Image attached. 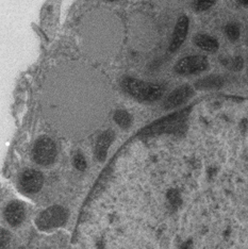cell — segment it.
Returning a JSON list of instances; mask_svg holds the SVG:
<instances>
[{
	"instance_id": "obj_1",
	"label": "cell",
	"mask_w": 248,
	"mask_h": 249,
	"mask_svg": "<svg viewBox=\"0 0 248 249\" xmlns=\"http://www.w3.org/2000/svg\"><path fill=\"white\" fill-rule=\"evenodd\" d=\"M123 89L132 97L142 101H156L165 92L162 84L145 82L134 78H126L122 82Z\"/></svg>"
},
{
	"instance_id": "obj_2",
	"label": "cell",
	"mask_w": 248,
	"mask_h": 249,
	"mask_svg": "<svg viewBox=\"0 0 248 249\" xmlns=\"http://www.w3.org/2000/svg\"><path fill=\"white\" fill-rule=\"evenodd\" d=\"M67 212L64 208L55 206L50 207L38 215L36 218V226L41 230H48L57 228L66 222Z\"/></svg>"
},
{
	"instance_id": "obj_3",
	"label": "cell",
	"mask_w": 248,
	"mask_h": 249,
	"mask_svg": "<svg viewBox=\"0 0 248 249\" xmlns=\"http://www.w3.org/2000/svg\"><path fill=\"white\" fill-rule=\"evenodd\" d=\"M32 156L33 159L39 165L52 164L55 159V156H57L55 144L49 138H39L33 147Z\"/></svg>"
},
{
	"instance_id": "obj_4",
	"label": "cell",
	"mask_w": 248,
	"mask_h": 249,
	"mask_svg": "<svg viewBox=\"0 0 248 249\" xmlns=\"http://www.w3.org/2000/svg\"><path fill=\"white\" fill-rule=\"evenodd\" d=\"M209 62L204 55H190L179 60L175 65V71L180 75H194L205 71Z\"/></svg>"
},
{
	"instance_id": "obj_5",
	"label": "cell",
	"mask_w": 248,
	"mask_h": 249,
	"mask_svg": "<svg viewBox=\"0 0 248 249\" xmlns=\"http://www.w3.org/2000/svg\"><path fill=\"white\" fill-rule=\"evenodd\" d=\"M43 182V175L35 169H27L24 173H21L19 177L20 189L29 194L36 193L37 191L41 190Z\"/></svg>"
},
{
	"instance_id": "obj_6",
	"label": "cell",
	"mask_w": 248,
	"mask_h": 249,
	"mask_svg": "<svg viewBox=\"0 0 248 249\" xmlns=\"http://www.w3.org/2000/svg\"><path fill=\"white\" fill-rule=\"evenodd\" d=\"M189 25L190 21L189 18L185 15L180 16L177 20V24L175 26L174 33L172 36V41L170 44V48L168 50L174 53L176 52L177 49L181 47V45L185 41V37H187L188 31H189Z\"/></svg>"
},
{
	"instance_id": "obj_7",
	"label": "cell",
	"mask_w": 248,
	"mask_h": 249,
	"mask_svg": "<svg viewBox=\"0 0 248 249\" xmlns=\"http://www.w3.org/2000/svg\"><path fill=\"white\" fill-rule=\"evenodd\" d=\"M193 93L194 90L190 86H182L176 89L166 98L165 107L166 109H173V107H176L180 105L184 104L185 101H188L192 97Z\"/></svg>"
},
{
	"instance_id": "obj_8",
	"label": "cell",
	"mask_w": 248,
	"mask_h": 249,
	"mask_svg": "<svg viewBox=\"0 0 248 249\" xmlns=\"http://www.w3.org/2000/svg\"><path fill=\"white\" fill-rule=\"evenodd\" d=\"M4 217L11 226L15 227V226L21 224L22 220H24L25 209L21 203L18 201L10 202L4 210Z\"/></svg>"
},
{
	"instance_id": "obj_9",
	"label": "cell",
	"mask_w": 248,
	"mask_h": 249,
	"mask_svg": "<svg viewBox=\"0 0 248 249\" xmlns=\"http://www.w3.org/2000/svg\"><path fill=\"white\" fill-rule=\"evenodd\" d=\"M193 41L197 47L207 53H215L219 47L217 39L207 35H197Z\"/></svg>"
},
{
	"instance_id": "obj_10",
	"label": "cell",
	"mask_w": 248,
	"mask_h": 249,
	"mask_svg": "<svg viewBox=\"0 0 248 249\" xmlns=\"http://www.w3.org/2000/svg\"><path fill=\"white\" fill-rule=\"evenodd\" d=\"M113 132L106 131L104 134L100 135V138L97 141V145H96V158L99 161H105L106 157V152H108L109 146L113 141Z\"/></svg>"
},
{
	"instance_id": "obj_11",
	"label": "cell",
	"mask_w": 248,
	"mask_h": 249,
	"mask_svg": "<svg viewBox=\"0 0 248 249\" xmlns=\"http://www.w3.org/2000/svg\"><path fill=\"white\" fill-rule=\"evenodd\" d=\"M223 84V80L222 78H219L217 76H210L201 79L198 82L196 83V87L201 89H218L221 88Z\"/></svg>"
},
{
	"instance_id": "obj_12",
	"label": "cell",
	"mask_w": 248,
	"mask_h": 249,
	"mask_svg": "<svg viewBox=\"0 0 248 249\" xmlns=\"http://www.w3.org/2000/svg\"><path fill=\"white\" fill-rule=\"evenodd\" d=\"M114 120L122 128H128L131 124V117L126 111H117L114 115Z\"/></svg>"
},
{
	"instance_id": "obj_13",
	"label": "cell",
	"mask_w": 248,
	"mask_h": 249,
	"mask_svg": "<svg viewBox=\"0 0 248 249\" xmlns=\"http://www.w3.org/2000/svg\"><path fill=\"white\" fill-rule=\"evenodd\" d=\"M216 0H193V7L197 12H204V11L212 8Z\"/></svg>"
},
{
	"instance_id": "obj_14",
	"label": "cell",
	"mask_w": 248,
	"mask_h": 249,
	"mask_svg": "<svg viewBox=\"0 0 248 249\" xmlns=\"http://www.w3.org/2000/svg\"><path fill=\"white\" fill-rule=\"evenodd\" d=\"M225 32L230 41H236L240 37V27L234 22L228 24L225 28Z\"/></svg>"
},
{
	"instance_id": "obj_15",
	"label": "cell",
	"mask_w": 248,
	"mask_h": 249,
	"mask_svg": "<svg viewBox=\"0 0 248 249\" xmlns=\"http://www.w3.org/2000/svg\"><path fill=\"white\" fill-rule=\"evenodd\" d=\"M74 164L75 166L79 169V171H84L87 167V161L84 159V157L80 154H78L74 158Z\"/></svg>"
},
{
	"instance_id": "obj_16",
	"label": "cell",
	"mask_w": 248,
	"mask_h": 249,
	"mask_svg": "<svg viewBox=\"0 0 248 249\" xmlns=\"http://www.w3.org/2000/svg\"><path fill=\"white\" fill-rule=\"evenodd\" d=\"M10 240V235L8 233V231L1 230L0 231V249H5L7 247L8 243Z\"/></svg>"
},
{
	"instance_id": "obj_17",
	"label": "cell",
	"mask_w": 248,
	"mask_h": 249,
	"mask_svg": "<svg viewBox=\"0 0 248 249\" xmlns=\"http://www.w3.org/2000/svg\"><path fill=\"white\" fill-rule=\"evenodd\" d=\"M231 67H232L233 71H240L243 67V59L242 58H235L232 61V64H231Z\"/></svg>"
},
{
	"instance_id": "obj_18",
	"label": "cell",
	"mask_w": 248,
	"mask_h": 249,
	"mask_svg": "<svg viewBox=\"0 0 248 249\" xmlns=\"http://www.w3.org/2000/svg\"><path fill=\"white\" fill-rule=\"evenodd\" d=\"M242 5H248V0H238Z\"/></svg>"
},
{
	"instance_id": "obj_19",
	"label": "cell",
	"mask_w": 248,
	"mask_h": 249,
	"mask_svg": "<svg viewBox=\"0 0 248 249\" xmlns=\"http://www.w3.org/2000/svg\"><path fill=\"white\" fill-rule=\"evenodd\" d=\"M110 1H114V0H110Z\"/></svg>"
}]
</instances>
